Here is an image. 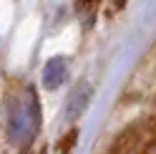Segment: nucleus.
I'll list each match as a JSON object with an SVG mask.
<instances>
[{"instance_id": "obj_2", "label": "nucleus", "mask_w": 156, "mask_h": 154, "mask_svg": "<svg viewBox=\"0 0 156 154\" xmlns=\"http://www.w3.org/2000/svg\"><path fill=\"white\" fill-rule=\"evenodd\" d=\"M66 79H68V58L66 56H53V58H48L45 66H43V89L55 91V89L63 86Z\"/></svg>"}, {"instance_id": "obj_4", "label": "nucleus", "mask_w": 156, "mask_h": 154, "mask_svg": "<svg viewBox=\"0 0 156 154\" xmlns=\"http://www.w3.org/2000/svg\"><path fill=\"white\" fill-rule=\"evenodd\" d=\"M101 3H103V0H76V13H78V18H81V23L93 25Z\"/></svg>"}, {"instance_id": "obj_1", "label": "nucleus", "mask_w": 156, "mask_h": 154, "mask_svg": "<svg viewBox=\"0 0 156 154\" xmlns=\"http://www.w3.org/2000/svg\"><path fill=\"white\" fill-rule=\"evenodd\" d=\"M41 121V101L33 89H28L25 96H18L8 109V139L18 149H28L38 139Z\"/></svg>"}, {"instance_id": "obj_3", "label": "nucleus", "mask_w": 156, "mask_h": 154, "mask_svg": "<svg viewBox=\"0 0 156 154\" xmlns=\"http://www.w3.org/2000/svg\"><path fill=\"white\" fill-rule=\"evenodd\" d=\"M88 101H91V86L88 83H78L76 89L71 91L68 101H66V114L71 119L81 116V114L86 111V106H88Z\"/></svg>"}]
</instances>
